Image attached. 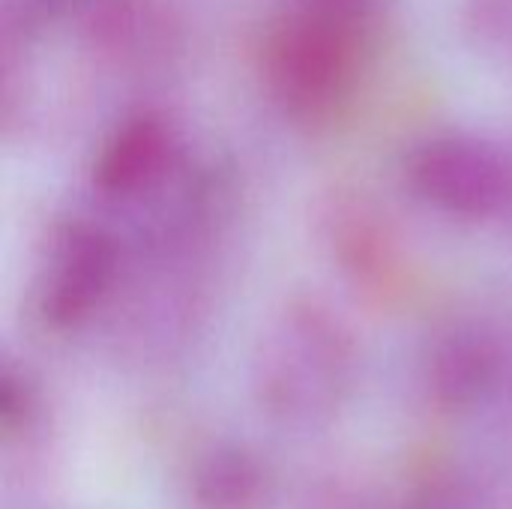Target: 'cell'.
I'll return each mask as SVG.
<instances>
[{
	"label": "cell",
	"instance_id": "1",
	"mask_svg": "<svg viewBox=\"0 0 512 509\" xmlns=\"http://www.w3.org/2000/svg\"><path fill=\"white\" fill-rule=\"evenodd\" d=\"M354 378V339L318 306H297L282 315L258 345L252 369L258 408L291 432L330 426L348 405Z\"/></svg>",
	"mask_w": 512,
	"mask_h": 509
},
{
	"label": "cell",
	"instance_id": "2",
	"mask_svg": "<svg viewBox=\"0 0 512 509\" xmlns=\"http://www.w3.org/2000/svg\"><path fill=\"white\" fill-rule=\"evenodd\" d=\"M360 30L315 9L288 18L270 45V84L276 96L303 117L330 111L351 87Z\"/></svg>",
	"mask_w": 512,
	"mask_h": 509
},
{
	"label": "cell",
	"instance_id": "3",
	"mask_svg": "<svg viewBox=\"0 0 512 509\" xmlns=\"http://www.w3.org/2000/svg\"><path fill=\"white\" fill-rule=\"evenodd\" d=\"M411 189L438 210L462 219H486L510 195L507 162L474 138H435L408 162Z\"/></svg>",
	"mask_w": 512,
	"mask_h": 509
},
{
	"label": "cell",
	"instance_id": "4",
	"mask_svg": "<svg viewBox=\"0 0 512 509\" xmlns=\"http://www.w3.org/2000/svg\"><path fill=\"white\" fill-rule=\"evenodd\" d=\"M114 273L111 243L90 228H72L57 246L45 285H42V318L57 327L81 324L102 300Z\"/></svg>",
	"mask_w": 512,
	"mask_h": 509
},
{
	"label": "cell",
	"instance_id": "5",
	"mask_svg": "<svg viewBox=\"0 0 512 509\" xmlns=\"http://www.w3.org/2000/svg\"><path fill=\"white\" fill-rule=\"evenodd\" d=\"M189 509H273L276 477L246 444H213L186 468Z\"/></svg>",
	"mask_w": 512,
	"mask_h": 509
},
{
	"label": "cell",
	"instance_id": "6",
	"mask_svg": "<svg viewBox=\"0 0 512 509\" xmlns=\"http://www.w3.org/2000/svg\"><path fill=\"white\" fill-rule=\"evenodd\" d=\"M168 153L171 132L165 129V123L153 117H135L108 138L96 159L93 180L105 195H135L162 174Z\"/></svg>",
	"mask_w": 512,
	"mask_h": 509
},
{
	"label": "cell",
	"instance_id": "7",
	"mask_svg": "<svg viewBox=\"0 0 512 509\" xmlns=\"http://www.w3.org/2000/svg\"><path fill=\"white\" fill-rule=\"evenodd\" d=\"M498 357L495 348L477 336H453L432 354L429 396L447 414L471 411L495 384Z\"/></svg>",
	"mask_w": 512,
	"mask_h": 509
},
{
	"label": "cell",
	"instance_id": "8",
	"mask_svg": "<svg viewBox=\"0 0 512 509\" xmlns=\"http://www.w3.org/2000/svg\"><path fill=\"white\" fill-rule=\"evenodd\" d=\"M396 509H477L474 489L456 474H429Z\"/></svg>",
	"mask_w": 512,
	"mask_h": 509
},
{
	"label": "cell",
	"instance_id": "9",
	"mask_svg": "<svg viewBox=\"0 0 512 509\" xmlns=\"http://www.w3.org/2000/svg\"><path fill=\"white\" fill-rule=\"evenodd\" d=\"M300 509H384L378 498L351 477H324L312 483L303 498Z\"/></svg>",
	"mask_w": 512,
	"mask_h": 509
},
{
	"label": "cell",
	"instance_id": "10",
	"mask_svg": "<svg viewBox=\"0 0 512 509\" xmlns=\"http://www.w3.org/2000/svg\"><path fill=\"white\" fill-rule=\"evenodd\" d=\"M309 9L339 21V24H348L354 30H360L366 24V15L372 9V0H309Z\"/></svg>",
	"mask_w": 512,
	"mask_h": 509
}]
</instances>
